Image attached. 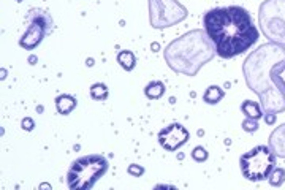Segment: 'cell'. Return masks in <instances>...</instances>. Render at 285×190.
<instances>
[{
	"instance_id": "7a4b0ae2",
	"label": "cell",
	"mask_w": 285,
	"mask_h": 190,
	"mask_svg": "<svg viewBox=\"0 0 285 190\" xmlns=\"http://www.w3.org/2000/svg\"><path fill=\"white\" fill-rule=\"evenodd\" d=\"M280 61H285V46L269 41L258 46L243 64L246 84L258 95L265 113L285 111V93L271 79V68Z\"/></svg>"
},
{
	"instance_id": "4fadbf2b",
	"label": "cell",
	"mask_w": 285,
	"mask_h": 190,
	"mask_svg": "<svg viewBox=\"0 0 285 190\" xmlns=\"http://www.w3.org/2000/svg\"><path fill=\"white\" fill-rule=\"evenodd\" d=\"M241 111L246 114V117H251V119H258L263 117V108H261V105L257 103V102H252V100H246L243 105H241Z\"/></svg>"
},
{
	"instance_id": "277c9868",
	"label": "cell",
	"mask_w": 285,
	"mask_h": 190,
	"mask_svg": "<svg viewBox=\"0 0 285 190\" xmlns=\"http://www.w3.org/2000/svg\"><path fill=\"white\" fill-rule=\"evenodd\" d=\"M108 160L103 156H84L71 163L67 173V185L71 190H84L95 185L108 171Z\"/></svg>"
},
{
	"instance_id": "30bf717a",
	"label": "cell",
	"mask_w": 285,
	"mask_h": 190,
	"mask_svg": "<svg viewBox=\"0 0 285 190\" xmlns=\"http://www.w3.org/2000/svg\"><path fill=\"white\" fill-rule=\"evenodd\" d=\"M268 146L272 149V152H274L277 157L285 159V124L272 130V133L269 135V139H268Z\"/></svg>"
},
{
	"instance_id": "d6986e66",
	"label": "cell",
	"mask_w": 285,
	"mask_h": 190,
	"mask_svg": "<svg viewBox=\"0 0 285 190\" xmlns=\"http://www.w3.org/2000/svg\"><path fill=\"white\" fill-rule=\"evenodd\" d=\"M192 159L198 163L208 160V151L203 148V146H197L194 151H192Z\"/></svg>"
},
{
	"instance_id": "ac0fdd59",
	"label": "cell",
	"mask_w": 285,
	"mask_h": 190,
	"mask_svg": "<svg viewBox=\"0 0 285 190\" xmlns=\"http://www.w3.org/2000/svg\"><path fill=\"white\" fill-rule=\"evenodd\" d=\"M285 182V170L283 168H274L269 176V184L272 187H280Z\"/></svg>"
},
{
	"instance_id": "6da1fadb",
	"label": "cell",
	"mask_w": 285,
	"mask_h": 190,
	"mask_svg": "<svg viewBox=\"0 0 285 190\" xmlns=\"http://www.w3.org/2000/svg\"><path fill=\"white\" fill-rule=\"evenodd\" d=\"M203 26L217 54L223 59H233L246 53L260 37L252 16L238 5L209 10L203 18Z\"/></svg>"
},
{
	"instance_id": "5b68a950",
	"label": "cell",
	"mask_w": 285,
	"mask_h": 190,
	"mask_svg": "<svg viewBox=\"0 0 285 190\" xmlns=\"http://www.w3.org/2000/svg\"><path fill=\"white\" fill-rule=\"evenodd\" d=\"M276 154L269 146L260 145L246 152L240 159L241 173L247 181L260 182L269 179L272 170L276 168Z\"/></svg>"
},
{
	"instance_id": "ffe728a7",
	"label": "cell",
	"mask_w": 285,
	"mask_h": 190,
	"mask_svg": "<svg viewBox=\"0 0 285 190\" xmlns=\"http://www.w3.org/2000/svg\"><path fill=\"white\" fill-rule=\"evenodd\" d=\"M243 130H246V132L249 133H254L258 130V122L257 119H251V117H246L243 121Z\"/></svg>"
},
{
	"instance_id": "ba28073f",
	"label": "cell",
	"mask_w": 285,
	"mask_h": 190,
	"mask_svg": "<svg viewBox=\"0 0 285 190\" xmlns=\"http://www.w3.org/2000/svg\"><path fill=\"white\" fill-rule=\"evenodd\" d=\"M27 21L30 26L21 37L19 44L24 50L32 51L43 41V38L48 33L53 32L54 22H53V18L48 15L46 11L38 10V8L30 10V13L27 15Z\"/></svg>"
},
{
	"instance_id": "7402d4cb",
	"label": "cell",
	"mask_w": 285,
	"mask_h": 190,
	"mask_svg": "<svg viewBox=\"0 0 285 190\" xmlns=\"http://www.w3.org/2000/svg\"><path fill=\"white\" fill-rule=\"evenodd\" d=\"M127 171H128V174H132V176H135V177H139L142 173H145V170H142L139 165H130Z\"/></svg>"
},
{
	"instance_id": "e0dca14e",
	"label": "cell",
	"mask_w": 285,
	"mask_h": 190,
	"mask_svg": "<svg viewBox=\"0 0 285 190\" xmlns=\"http://www.w3.org/2000/svg\"><path fill=\"white\" fill-rule=\"evenodd\" d=\"M108 87L103 82H95V84L90 87V97L97 102H103L108 99Z\"/></svg>"
},
{
	"instance_id": "5bb4252c",
	"label": "cell",
	"mask_w": 285,
	"mask_h": 190,
	"mask_svg": "<svg viewBox=\"0 0 285 190\" xmlns=\"http://www.w3.org/2000/svg\"><path fill=\"white\" fill-rule=\"evenodd\" d=\"M117 62L121 64V67L125 70V71H132L136 65V57L132 51L128 50H122L117 53Z\"/></svg>"
},
{
	"instance_id": "8992f818",
	"label": "cell",
	"mask_w": 285,
	"mask_h": 190,
	"mask_svg": "<svg viewBox=\"0 0 285 190\" xmlns=\"http://www.w3.org/2000/svg\"><path fill=\"white\" fill-rule=\"evenodd\" d=\"M258 24L269 41L285 46V0H265L258 10Z\"/></svg>"
},
{
	"instance_id": "9c48e42d",
	"label": "cell",
	"mask_w": 285,
	"mask_h": 190,
	"mask_svg": "<svg viewBox=\"0 0 285 190\" xmlns=\"http://www.w3.org/2000/svg\"><path fill=\"white\" fill-rule=\"evenodd\" d=\"M190 138V133L188 130L179 124V122H174V124H170L168 127L162 128L159 132V142L160 146L165 149V151H170V152H174L179 148H182L185 142L188 141Z\"/></svg>"
},
{
	"instance_id": "3957f363",
	"label": "cell",
	"mask_w": 285,
	"mask_h": 190,
	"mask_svg": "<svg viewBox=\"0 0 285 190\" xmlns=\"http://www.w3.org/2000/svg\"><path fill=\"white\" fill-rule=\"evenodd\" d=\"M216 54V46L206 30L201 29L184 33L182 37L173 40L163 51L168 67L185 76H197L201 67L212 61Z\"/></svg>"
},
{
	"instance_id": "8fae6325",
	"label": "cell",
	"mask_w": 285,
	"mask_h": 190,
	"mask_svg": "<svg viewBox=\"0 0 285 190\" xmlns=\"http://www.w3.org/2000/svg\"><path fill=\"white\" fill-rule=\"evenodd\" d=\"M76 105H78L76 99L73 97V95H68V93H62L56 99V110H57L59 114H62V116H68L76 108Z\"/></svg>"
},
{
	"instance_id": "7c38bea8",
	"label": "cell",
	"mask_w": 285,
	"mask_h": 190,
	"mask_svg": "<svg viewBox=\"0 0 285 190\" xmlns=\"http://www.w3.org/2000/svg\"><path fill=\"white\" fill-rule=\"evenodd\" d=\"M271 79L285 93V61H280L271 68Z\"/></svg>"
},
{
	"instance_id": "9a60e30c",
	"label": "cell",
	"mask_w": 285,
	"mask_h": 190,
	"mask_svg": "<svg viewBox=\"0 0 285 190\" xmlns=\"http://www.w3.org/2000/svg\"><path fill=\"white\" fill-rule=\"evenodd\" d=\"M145 93L149 100H159L165 93V84L162 81H151L145 87Z\"/></svg>"
},
{
	"instance_id": "52a82bcc",
	"label": "cell",
	"mask_w": 285,
	"mask_h": 190,
	"mask_svg": "<svg viewBox=\"0 0 285 190\" xmlns=\"http://www.w3.org/2000/svg\"><path fill=\"white\" fill-rule=\"evenodd\" d=\"M187 15V8L177 0H149V22L154 29L176 26Z\"/></svg>"
},
{
	"instance_id": "44dd1931",
	"label": "cell",
	"mask_w": 285,
	"mask_h": 190,
	"mask_svg": "<svg viewBox=\"0 0 285 190\" xmlns=\"http://www.w3.org/2000/svg\"><path fill=\"white\" fill-rule=\"evenodd\" d=\"M21 127H22L24 130H27V132H32L33 127H35L33 119H32V117H24L22 122H21Z\"/></svg>"
},
{
	"instance_id": "2e32d148",
	"label": "cell",
	"mask_w": 285,
	"mask_h": 190,
	"mask_svg": "<svg viewBox=\"0 0 285 190\" xmlns=\"http://www.w3.org/2000/svg\"><path fill=\"white\" fill-rule=\"evenodd\" d=\"M223 97H225V92H223L222 87H219V86H209L206 89L205 95H203V100L208 105H217Z\"/></svg>"
},
{
	"instance_id": "603a6c76",
	"label": "cell",
	"mask_w": 285,
	"mask_h": 190,
	"mask_svg": "<svg viewBox=\"0 0 285 190\" xmlns=\"http://www.w3.org/2000/svg\"><path fill=\"white\" fill-rule=\"evenodd\" d=\"M265 122H266L268 125L276 124V113H266V114H265Z\"/></svg>"
},
{
	"instance_id": "cb8c5ba5",
	"label": "cell",
	"mask_w": 285,
	"mask_h": 190,
	"mask_svg": "<svg viewBox=\"0 0 285 190\" xmlns=\"http://www.w3.org/2000/svg\"><path fill=\"white\" fill-rule=\"evenodd\" d=\"M18 2H24V0H18Z\"/></svg>"
}]
</instances>
